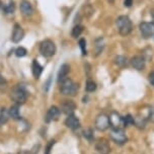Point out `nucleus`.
<instances>
[{"label": "nucleus", "instance_id": "obj_1", "mask_svg": "<svg viewBox=\"0 0 154 154\" xmlns=\"http://www.w3.org/2000/svg\"><path fill=\"white\" fill-rule=\"evenodd\" d=\"M117 26L121 35L126 37L133 29V23L127 15H121L117 18Z\"/></svg>", "mask_w": 154, "mask_h": 154}, {"label": "nucleus", "instance_id": "obj_2", "mask_svg": "<svg viewBox=\"0 0 154 154\" xmlns=\"http://www.w3.org/2000/svg\"><path fill=\"white\" fill-rule=\"evenodd\" d=\"M10 97H11V100L16 104H23L26 101L27 93L26 91V89L23 88V86L17 84L12 88L11 93H10Z\"/></svg>", "mask_w": 154, "mask_h": 154}, {"label": "nucleus", "instance_id": "obj_3", "mask_svg": "<svg viewBox=\"0 0 154 154\" xmlns=\"http://www.w3.org/2000/svg\"><path fill=\"white\" fill-rule=\"evenodd\" d=\"M78 84L75 83L72 79L66 78L64 81L61 82V93L64 95H70L74 96L76 95L77 91H78Z\"/></svg>", "mask_w": 154, "mask_h": 154}, {"label": "nucleus", "instance_id": "obj_4", "mask_svg": "<svg viewBox=\"0 0 154 154\" xmlns=\"http://www.w3.org/2000/svg\"><path fill=\"white\" fill-rule=\"evenodd\" d=\"M40 53L45 57H52L56 53V46L53 41L45 40L40 44Z\"/></svg>", "mask_w": 154, "mask_h": 154}, {"label": "nucleus", "instance_id": "obj_5", "mask_svg": "<svg viewBox=\"0 0 154 154\" xmlns=\"http://www.w3.org/2000/svg\"><path fill=\"white\" fill-rule=\"evenodd\" d=\"M111 138L115 143L120 145H123L127 142V136H126L125 132L123 129H112L111 131Z\"/></svg>", "mask_w": 154, "mask_h": 154}, {"label": "nucleus", "instance_id": "obj_6", "mask_svg": "<svg viewBox=\"0 0 154 154\" xmlns=\"http://www.w3.org/2000/svg\"><path fill=\"white\" fill-rule=\"evenodd\" d=\"M109 116L106 114H100L95 119V128L98 131H106L109 127Z\"/></svg>", "mask_w": 154, "mask_h": 154}, {"label": "nucleus", "instance_id": "obj_7", "mask_svg": "<svg viewBox=\"0 0 154 154\" xmlns=\"http://www.w3.org/2000/svg\"><path fill=\"white\" fill-rule=\"evenodd\" d=\"M140 32L144 38H151L154 35V23H146L143 21L139 26Z\"/></svg>", "mask_w": 154, "mask_h": 154}, {"label": "nucleus", "instance_id": "obj_8", "mask_svg": "<svg viewBox=\"0 0 154 154\" xmlns=\"http://www.w3.org/2000/svg\"><path fill=\"white\" fill-rule=\"evenodd\" d=\"M109 125L112 129H119L121 128L122 126H124V123H123V118L116 112H112L109 117Z\"/></svg>", "mask_w": 154, "mask_h": 154}, {"label": "nucleus", "instance_id": "obj_9", "mask_svg": "<svg viewBox=\"0 0 154 154\" xmlns=\"http://www.w3.org/2000/svg\"><path fill=\"white\" fill-rule=\"evenodd\" d=\"M60 114H61V111H60L59 108H57V106H51V108L48 109V112H47L46 122L50 123V122H53V121H57L59 119Z\"/></svg>", "mask_w": 154, "mask_h": 154}, {"label": "nucleus", "instance_id": "obj_10", "mask_svg": "<svg viewBox=\"0 0 154 154\" xmlns=\"http://www.w3.org/2000/svg\"><path fill=\"white\" fill-rule=\"evenodd\" d=\"M130 63L132 67L136 70H143L145 68V59L142 56H139V55L131 58Z\"/></svg>", "mask_w": 154, "mask_h": 154}, {"label": "nucleus", "instance_id": "obj_11", "mask_svg": "<svg viewBox=\"0 0 154 154\" xmlns=\"http://www.w3.org/2000/svg\"><path fill=\"white\" fill-rule=\"evenodd\" d=\"M24 37V32L19 24H15L14 29H13L12 35H11V41L13 43H19Z\"/></svg>", "mask_w": 154, "mask_h": 154}, {"label": "nucleus", "instance_id": "obj_12", "mask_svg": "<svg viewBox=\"0 0 154 154\" xmlns=\"http://www.w3.org/2000/svg\"><path fill=\"white\" fill-rule=\"evenodd\" d=\"M76 109V104L72 100H64L61 104V111L67 116L73 115Z\"/></svg>", "mask_w": 154, "mask_h": 154}, {"label": "nucleus", "instance_id": "obj_13", "mask_svg": "<svg viewBox=\"0 0 154 154\" xmlns=\"http://www.w3.org/2000/svg\"><path fill=\"white\" fill-rule=\"evenodd\" d=\"M95 149L98 153H100V154H108L109 152V150H111V147H109V144L106 140L100 139L96 142Z\"/></svg>", "mask_w": 154, "mask_h": 154}, {"label": "nucleus", "instance_id": "obj_14", "mask_svg": "<svg viewBox=\"0 0 154 154\" xmlns=\"http://www.w3.org/2000/svg\"><path fill=\"white\" fill-rule=\"evenodd\" d=\"M20 11L23 15L26 16H31L34 13V8H32V4L26 0H23L20 3Z\"/></svg>", "mask_w": 154, "mask_h": 154}, {"label": "nucleus", "instance_id": "obj_15", "mask_svg": "<svg viewBox=\"0 0 154 154\" xmlns=\"http://www.w3.org/2000/svg\"><path fill=\"white\" fill-rule=\"evenodd\" d=\"M65 125L67 126L68 128L70 129H77L80 126V123H79V120L78 118L75 117L74 115H70L67 117V119L65 121Z\"/></svg>", "mask_w": 154, "mask_h": 154}, {"label": "nucleus", "instance_id": "obj_16", "mask_svg": "<svg viewBox=\"0 0 154 154\" xmlns=\"http://www.w3.org/2000/svg\"><path fill=\"white\" fill-rule=\"evenodd\" d=\"M70 72V66L68 64H63L61 67H60V70L58 72V81L62 82L64 81L66 78H67L68 74Z\"/></svg>", "mask_w": 154, "mask_h": 154}, {"label": "nucleus", "instance_id": "obj_17", "mask_svg": "<svg viewBox=\"0 0 154 154\" xmlns=\"http://www.w3.org/2000/svg\"><path fill=\"white\" fill-rule=\"evenodd\" d=\"M42 72H43V67L38 64V62H37V60H34V62H32V74H34L35 78V79L40 78Z\"/></svg>", "mask_w": 154, "mask_h": 154}, {"label": "nucleus", "instance_id": "obj_18", "mask_svg": "<svg viewBox=\"0 0 154 154\" xmlns=\"http://www.w3.org/2000/svg\"><path fill=\"white\" fill-rule=\"evenodd\" d=\"M9 112V116L14 120H18L20 118L19 116V108H18V104H14V106H11L10 109H8Z\"/></svg>", "mask_w": 154, "mask_h": 154}, {"label": "nucleus", "instance_id": "obj_19", "mask_svg": "<svg viewBox=\"0 0 154 154\" xmlns=\"http://www.w3.org/2000/svg\"><path fill=\"white\" fill-rule=\"evenodd\" d=\"M83 29L84 27L82 26H79V24H77L72 29V32H71V35H72L73 38H78L79 35L82 34V32H83Z\"/></svg>", "mask_w": 154, "mask_h": 154}, {"label": "nucleus", "instance_id": "obj_20", "mask_svg": "<svg viewBox=\"0 0 154 154\" xmlns=\"http://www.w3.org/2000/svg\"><path fill=\"white\" fill-rule=\"evenodd\" d=\"M9 117V112L6 109H2L1 112H0V124H5L8 121Z\"/></svg>", "mask_w": 154, "mask_h": 154}, {"label": "nucleus", "instance_id": "obj_21", "mask_svg": "<svg viewBox=\"0 0 154 154\" xmlns=\"http://www.w3.org/2000/svg\"><path fill=\"white\" fill-rule=\"evenodd\" d=\"M123 123H124V127H129L135 124V118L132 117L131 115H127L125 118H123Z\"/></svg>", "mask_w": 154, "mask_h": 154}, {"label": "nucleus", "instance_id": "obj_22", "mask_svg": "<svg viewBox=\"0 0 154 154\" xmlns=\"http://www.w3.org/2000/svg\"><path fill=\"white\" fill-rule=\"evenodd\" d=\"M114 61H115L116 64H117L118 66H121V67L127 65V58L124 57V56H117L115 58Z\"/></svg>", "mask_w": 154, "mask_h": 154}, {"label": "nucleus", "instance_id": "obj_23", "mask_svg": "<svg viewBox=\"0 0 154 154\" xmlns=\"http://www.w3.org/2000/svg\"><path fill=\"white\" fill-rule=\"evenodd\" d=\"M85 89H86V91L88 92H92L94 91L96 89V84L94 81L92 80H87L86 82V85H85Z\"/></svg>", "mask_w": 154, "mask_h": 154}, {"label": "nucleus", "instance_id": "obj_24", "mask_svg": "<svg viewBox=\"0 0 154 154\" xmlns=\"http://www.w3.org/2000/svg\"><path fill=\"white\" fill-rule=\"evenodd\" d=\"M26 53H27V51L23 48V47H18V48L15 50V55L17 57H24L26 55Z\"/></svg>", "mask_w": 154, "mask_h": 154}, {"label": "nucleus", "instance_id": "obj_25", "mask_svg": "<svg viewBox=\"0 0 154 154\" xmlns=\"http://www.w3.org/2000/svg\"><path fill=\"white\" fill-rule=\"evenodd\" d=\"M79 47H80L81 49V52H82V55H86V41L84 40V38H80L79 40Z\"/></svg>", "mask_w": 154, "mask_h": 154}, {"label": "nucleus", "instance_id": "obj_26", "mask_svg": "<svg viewBox=\"0 0 154 154\" xmlns=\"http://www.w3.org/2000/svg\"><path fill=\"white\" fill-rule=\"evenodd\" d=\"M3 10L5 11V13H12L14 11V3H13V2H10L9 4H7L6 6L3 8Z\"/></svg>", "mask_w": 154, "mask_h": 154}, {"label": "nucleus", "instance_id": "obj_27", "mask_svg": "<svg viewBox=\"0 0 154 154\" xmlns=\"http://www.w3.org/2000/svg\"><path fill=\"white\" fill-rule=\"evenodd\" d=\"M84 136L86 137L88 140H91L92 139V137H93V134H92V130L91 129H88L87 131H85L84 132Z\"/></svg>", "mask_w": 154, "mask_h": 154}, {"label": "nucleus", "instance_id": "obj_28", "mask_svg": "<svg viewBox=\"0 0 154 154\" xmlns=\"http://www.w3.org/2000/svg\"><path fill=\"white\" fill-rule=\"evenodd\" d=\"M148 80H149L150 84L154 87V71L149 73V75H148Z\"/></svg>", "mask_w": 154, "mask_h": 154}, {"label": "nucleus", "instance_id": "obj_29", "mask_svg": "<svg viewBox=\"0 0 154 154\" xmlns=\"http://www.w3.org/2000/svg\"><path fill=\"white\" fill-rule=\"evenodd\" d=\"M55 144V141H51L50 142V144L48 145V147H47V149H46V153L45 154H50L51 152V148L53 147V145Z\"/></svg>", "mask_w": 154, "mask_h": 154}, {"label": "nucleus", "instance_id": "obj_30", "mask_svg": "<svg viewBox=\"0 0 154 154\" xmlns=\"http://www.w3.org/2000/svg\"><path fill=\"white\" fill-rule=\"evenodd\" d=\"M124 4H125L126 7H131L132 4H133V0H125V1H124Z\"/></svg>", "mask_w": 154, "mask_h": 154}, {"label": "nucleus", "instance_id": "obj_31", "mask_svg": "<svg viewBox=\"0 0 154 154\" xmlns=\"http://www.w3.org/2000/svg\"><path fill=\"white\" fill-rule=\"evenodd\" d=\"M18 154H29L27 151H21V152H19Z\"/></svg>", "mask_w": 154, "mask_h": 154}, {"label": "nucleus", "instance_id": "obj_32", "mask_svg": "<svg viewBox=\"0 0 154 154\" xmlns=\"http://www.w3.org/2000/svg\"><path fill=\"white\" fill-rule=\"evenodd\" d=\"M108 1L109 2V3H114V1H115V0H108Z\"/></svg>", "mask_w": 154, "mask_h": 154}, {"label": "nucleus", "instance_id": "obj_33", "mask_svg": "<svg viewBox=\"0 0 154 154\" xmlns=\"http://www.w3.org/2000/svg\"><path fill=\"white\" fill-rule=\"evenodd\" d=\"M1 6H2V2H1V0H0V8H1Z\"/></svg>", "mask_w": 154, "mask_h": 154}]
</instances>
